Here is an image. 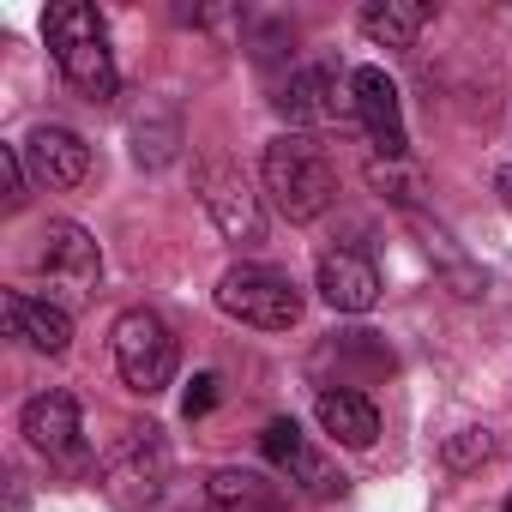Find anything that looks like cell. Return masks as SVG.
Segmentation results:
<instances>
[{"label": "cell", "mask_w": 512, "mask_h": 512, "mask_svg": "<svg viewBox=\"0 0 512 512\" xmlns=\"http://www.w3.org/2000/svg\"><path fill=\"white\" fill-rule=\"evenodd\" d=\"M217 308L241 326L260 332H290L302 320V290L290 284V272L278 266H229L217 284Z\"/></svg>", "instance_id": "obj_4"}, {"label": "cell", "mask_w": 512, "mask_h": 512, "mask_svg": "<svg viewBox=\"0 0 512 512\" xmlns=\"http://www.w3.org/2000/svg\"><path fill=\"white\" fill-rule=\"evenodd\" d=\"M25 151H31L37 181H49V187H79L91 175V145L73 127H37L25 139Z\"/></svg>", "instance_id": "obj_13"}, {"label": "cell", "mask_w": 512, "mask_h": 512, "mask_svg": "<svg viewBox=\"0 0 512 512\" xmlns=\"http://www.w3.org/2000/svg\"><path fill=\"white\" fill-rule=\"evenodd\" d=\"M290 121H332L338 115V73L332 67H302V73H290L284 85H278V97H272Z\"/></svg>", "instance_id": "obj_15"}, {"label": "cell", "mask_w": 512, "mask_h": 512, "mask_svg": "<svg viewBox=\"0 0 512 512\" xmlns=\"http://www.w3.org/2000/svg\"><path fill=\"white\" fill-rule=\"evenodd\" d=\"M37 272L49 278L55 296L91 302V296H97V278H103V253H97L91 229H79L73 217H55V223L43 229V247H37Z\"/></svg>", "instance_id": "obj_7"}, {"label": "cell", "mask_w": 512, "mask_h": 512, "mask_svg": "<svg viewBox=\"0 0 512 512\" xmlns=\"http://www.w3.org/2000/svg\"><path fill=\"white\" fill-rule=\"evenodd\" d=\"M494 193H500V205H506V211H512V163H506V169H500V175H494Z\"/></svg>", "instance_id": "obj_21"}, {"label": "cell", "mask_w": 512, "mask_h": 512, "mask_svg": "<svg viewBox=\"0 0 512 512\" xmlns=\"http://www.w3.org/2000/svg\"><path fill=\"white\" fill-rule=\"evenodd\" d=\"M320 296L338 314H368L380 302V266L362 247H332V253H320Z\"/></svg>", "instance_id": "obj_11"}, {"label": "cell", "mask_w": 512, "mask_h": 512, "mask_svg": "<svg viewBox=\"0 0 512 512\" xmlns=\"http://www.w3.org/2000/svg\"><path fill=\"white\" fill-rule=\"evenodd\" d=\"M0 181H7V211L25 205V163H19V145H0Z\"/></svg>", "instance_id": "obj_19"}, {"label": "cell", "mask_w": 512, "mask_h": 512, "mask_svg": "<svg viewBox=\"0 0 512 512\" xmlns=\"http://www.w3.org/2000/svg\"><path fill=\"white\" fill-rule=\"evenodd\" d=\"M0 314H7V332L19 344H31L37 356H67L73 344V314L49 296H25V290H7V302H0Z\"/></svg>", "instance_id": "obj_12"}, {"label": "cell", "mask_w": 512, "mask_h": 512, "mask_svg": "<svg viewBox=\"0 0 512 512\" xmlns=\"http://www.w3.org/2000/svg\"><path fill=\"white\" fill-rule=\"evenodd\" d=\"M260 452L272 458V470L278 476H290L302 494H314V500H332V494H344V470L290 422V416H278V422H266V434H260Z\"/></svg>", "instance_id": "obj_9"}, {"label": "cell", "mask_w": 512, "mask_h": 512, "mask_svg": "<svg viewBox=\"0 0 512 512\" xmlns=\"http://www.w3.org/2000/svg\"><path fill=\"white\" fill-rule=\"evenodd\" d=\"M19 428H25V440H31L55 470H67V476L91 470V446H85V422H79V398H73V392H37V398L25 404Z\"/></svg>", "instance_id": "obj_8"}, {"label": "cell", "mask_w": 512, "mask_h": 512, "mask_svg": "<svg viewBox=\"0 0 512 512\" xmlns=\"http://www.w3.org/2000/svg\"><path fill=\"white\" fill-rule=\"evenodd\" d=\"M494 458V434L488 428H458L452 440H446V470H476V464H488Z\"/></svg>", "instance_id": "obj_18"}, {"label": "cell", "mask_w": 512, "mask_h": 512, "mask_svg": "<svg viewBox=\"0 0 512 512\" xmlns=\"http://www.w3.org/2000/svg\"><path fill=\"white\" fill-rule=\"evenodd\" d=\"M193 187H199V205L211 211V223L223 229V241H235V247H260V241H266V211H260V193H253V181H247L229 157L199 163Z\"/></svg>", "instance_id": "obj_6"}, {"label": "cell", "mask_w": 512, "mask_h": 512, "mask_svg": "<svg viewBox=\"0 0 512 512\" xmlns=\"http://www.w3.org/2000/svg\"><path fill=\"white\" fill-rule=\"evenodd\" d=\"M205 500H211V512H290L278 482L253 476V470H211Z\"/></svg>", "instance_id": "obj_16"}, {"label": "cell", "mask_w": 512, "mask_h": 512, "mask_svg": "<svg viewBox=\"0 0 512 512\" xmlns=\"http://www.w3.org/2000/svg\"><path fill=\"white\" fill-rule=\"evenodd\" d=\"M169 482V446H163V428L151 422H127L115 434V446L103 452V488L121 500V506H151Z\"/></svg>", "instance_id": "obj_5"}, {"label": "cell", "mask_w": 512, "mask_h": 512, "mask_svg": "<svg viewBox=\"0 0 512 512\" xmlns=\"http://www.w3.org/2000/svg\"><path fill=\"white\" fill-rule=\"evenodd\" d=\"M43 43L61 67V79L85 97V103H109L121 91V73H115V49H109V25L97 7L85 0H61V7L43 13Z\"/></svg>", "instance_id": "obj_1"}, {"label": "cell", "mask_w": 512, "mask_h": 512, "mask_svg": "<svg viewBox=\"0 0 512 512\" xmlns=\"http://www.w3.org/2000/svg\"><path fill=\"white\" fill-rule=\"evenodd\" d=\"M350 109L362 121V133L374 139L380 157H404V109H398V85L380 67H356L350 73Z\"/></svg>", "instance_id": "obj_10"}, {"label": "cell", "mask_w": 512, "mask_h": 512, "mask_svg": "<svg viewBox=\"0 0 512 512\" xmlns=\"http://www.w3.org/2000/svg\"><path fill=\"white\" fill-rule=\"evenodd\" d=\"M506 512H512V500H506Z\"/></svg>", "instance_id": "obj_22"}, {"label": "cell", "mask_w": 512, "mask_h": 512, "mask_svg": "<svg viewBox=\"0 0 512 512\" xmlns=\"http://www.w3.org/2000/svg\"><path fill=\"white\" fill-rule=\"evenodd\" d=\"M115 368H121L127 392L157 398L175 380V368H181V344H175L169 320L151 314V308H127L115 320Z\"/></svg>", "instance_id": "obj_3"}, {"label": "cell", "mask_w": 512, "mask_h": 512, "mask_svg": "<svg viewBox=\"0 0 512 512\" xmlns=\"http://www.w3.org/2000/svg\"><path fill=\"white\" fill-rule=\"evenodd\" d=\"M217 386H223V380H217V374H199V380H193V392H187V404H181V410H187V416H205V410H211V404H217Z\"/></svg>", "instance_id": "obj_20"}, {"label": "cell", "mask_w": 512, "mask_h": 512, "mask_svg": "<svg viewBox=\"0 0 512 512\" xmlns=\"http://www.w3.org/2000/svg\"><path fill=\"white\" fill-rule=\"evenodd\" d=\"M314 416H320V428H326L332 440H344V446H374V434H380V410H374V398L356 392V386H326V392L314 398Z\"/></svg>", "instance_id": "obj_14"}, {"label": "cell", "mask_w": 512, "mask_h": 512, "mask_svg": "<svg viewBox=\"0 0 512 512\" xmlns=\"http://www.w3.org/2000/svg\"><path fill=\"white\" fill-rule=\"evenodd\" d=\"M266 193L272 205L290 217V223H314L332 199H338V169H332V151L314 139V133H278L266 145Z\"/></svg>", "instance_id": "obj_2"}, {"label": "cell", "mask_w": 512, "mask_h": 512, "mask_svg": "<svg viewBox=\"0 0 512 512\" xmlns=\"http://www.w3.org/2000/svg\"><path fill=\"white\" fill-rule=\"evenodd\" d=\"M428 19L434 7H422V0H374V7H362V37L380 49H410Z\"/></svg>", "instance_id": "obj_17"}]
</instances>
